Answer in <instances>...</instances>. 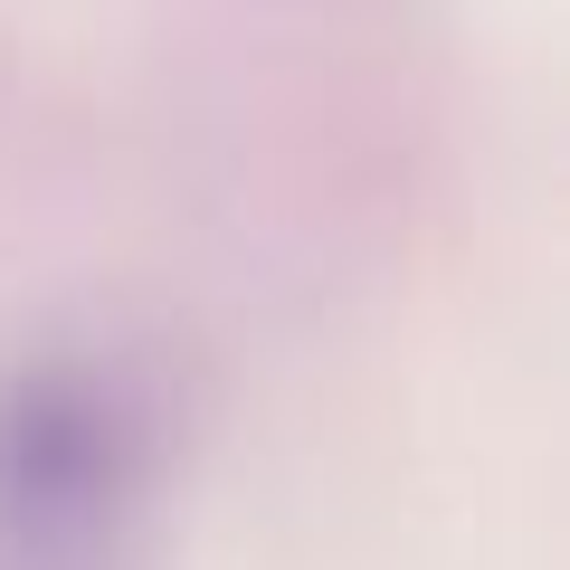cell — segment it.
Instances as JSON below:
<instances>
[{
    "instance_id": "6da1fadb",
    "label": "cell",
    "mask_w": 570,
    "mask_h": 570,
    "mask_svg": "<svg viewBox=\"0 0 570 570\" xmlns=\"http://www.w3.org/2000/svg\"><path fill=\"white\" fill-rule=\"evenodd\" d=\"M134 438L86 371L0 400V570H124Z\"/></svg>"
}]
</instances>
